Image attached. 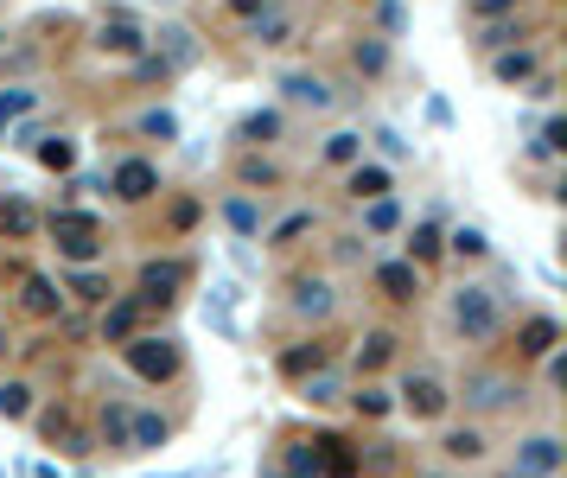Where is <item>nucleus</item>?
<instances>
[{
    "label": "nucleus",
    "mask_w": 567,
    "mask_h": 478,
    "mask_svg": "<svg viewBox=\"0 0 567 478\" xmlns=\"http://www.w3.org/2000/svg\"><path fill=\"white\" fill-rule=\"evenodd\" d=\"M141 134H153V141H179V122H173V109H153L147 122H141Z\"/></svg>",
    "instance_id": "obj_40"
},
{
    "label": "nucleus",
    "mask_w": 567,
    "mask_h": 478,
    "mask_svg": "<svg viewBox=\"0 0 567 478\" xmlns=\"http://www.w3.org/2000/svg\"><path fill=\"white\" fill-rule=\"evenodd\" d=\"M141 313L147 306L141 300H115V306H102V345H128V338H141Z\"/></svg>",
    "instance_id": "obj_11"
},
{
    "label": "nucleus",
    "mask_w": 567,
    "mask_h": 478,
    "mask_svg": "<svg viewBox=\"0 0 567 478\" xmlns=\"http://www.w3.org/2000/svg\"><path fill=\"white\" fill-rule=\"evenodd\" d=\"M96 45H102V51H115V58H141V51H147V32L134 26L128 13H109V20L96 26Z\"/></svg>",
    "instance_id": "obj_9"
},
{
    "label": "nucleus",
    "mask_w": 567,
    "mask_h": 478,
    "mask_svg": "<svg viewBox=\"0 0 567 478\" xmlns=\"http://www.w3.org/2000/svg\"><path fill=\"white\" fill-rule=\"evenodd\" d=\"M39 166H51V173H71V166H77V147L64 141V134H58V141H39Z\"/></svg>",
    "instance_id": "obj_32"
},
{
    "label": "nucleus",
    "mask_w": 567,
    "mask_h": 478,
    "mask_svg": "<svg viewBox=\"0 0 567 478\" xmlns=\"http://www.w3.org/2000/svg\"><path fill=\"white\" fill-rule=\"evenodd\" d=\"M548 472H561V440L555 434H529L517 447V478H548Z\"/></svg>",
    "instance_id": "obj_10"
},
{
    "label": "nucleus",
    "mask_w": 567,
    "mask_h": 478,
    "mask_svg": "<svg viewBox=\"0 0 567 478\" xmlns=\"http://www.w3.org/2000/svg\"><path fill=\"white\" fill-rule=\"evenodd\" d=\"M236 306H243V287H236V281L211 287V300H204V319H211V332H223V338L243 332V326H236Z\"/></svg>",
    "instance_id": "obj_13"
},
{
    "label": "nucleus",
    "mask_w": 567,
    "mask_h": 478,
    "mask_svg": "<svg viewBox=\"0 0 567 478\" xmlns=\"http://www.w3.org/2000/svg\"><path fill=\"white\" fill-rule=\"evenodd\" d=\"M20 306L32 319H51V313H64V294H58V281H51V275H26L20 281Z\"/></svg>",
    "instance_id": "obj_16"
},
{
    "label": "nucleus",
    "mask_w": 567,
    "mask_h": 478,
    "mask_svg": "<svg viewBox=\"0 0 567 478\" xmlns=\"http://www.w3.org/2000/svg\"><path fill=\"white\" fill-rule=\"evenodd\" d=\"M281 90H287V102H300V109H332V83L313 77V71H287Z\"/></svg>",
    "instance_id": "obj_17"
},
{
    "label": "nucleus",
    "mask_w": 567,
    "mask_h": 478,
    "mask_svg": "<svg viewBox=\"0 0 567 478\" xmlns=\"http://www.w3.org/2000/svg\"><path fill=\"white\" fill-rule=\"evenodd\" d=\"M561 345V326L548 313H536V319H523V332H517V357H548Z\"/></svg>",
    "instance_id": "obj_18"
},
{
    "label": "nucleus",
    "mask_w": 567,
    "mask_h": 478,
    "mask_svg": "<svg viewBox=\"0 0 567 478\" xmlns=\"http://www.w3.org/2000/svg\"><path fill=\"white\" fill-rule=\"evenodd\" d=\"M71 294L90 300V306H109V281H102L96 268H83V275H71Z\"/></svg>",
    "instance_id": "obj_33"
},
{
    "label": "nucleus",
    "mask_w": 567,
    "mask_h": 478,
    "mask_svg": "<svg viewBox=\"0 0 567 478\" xmlns=\"http://www.w3.org/2000/svg\"><path fill=\"white\" fill-rule=\"evenodd\" d=\"M7 351H13V338H7V332H0V357H7Z\"/></svg>",
    "instance_id": "obj_49"
},
{
    "label": "nucleus",
    "mask_w": 567,
    "mask_h": 478,
    "mask_svg": "<svg viewBox=\"0 0 567 478\" xmlns=\"http://www.w3.org/2000/svg\"><path fill=\"white\" fill-rule=\"evenodd\" d=\"M510 478H517V472H510Z\"/></svg>",
    "instance_id": "obj_52"
},
{
    "label": "nucleus",
    "mask_w": 567,
    "mask_h": 478,
    "mask_svg": "<svg viewBox=\"0 0 567 478\" xmlns=\"http://www.w3.org/2000/svg\"><path fill=\"white\" fill-rule=\"evenodd\" d=\"M153 192H160V166L153 160H122L115 166V198L122 204H147Z\"/></svg>",
    "instance_id": "obj_8"
},
{
    "label": "nucleus",
    "mask_w": 567,
    "mask_h": 478,
    "mask_svg": "<svg viewBox=\"0 0 567 478\" xmlns=\"http://www.w3.org/2000/svg\"><path fill=\"white\" fill-rule=\"evenodd\" d=\"M421 478H440V472H421Z\"/></svg>",
    "instance_id": "obj_50"
},
{
    "label": "nucleus",
    "mask_w": 567,
    "mask_h": 478,
    "mask_svg": "<svg viewBox=\"0 0 567 478\" xmlns=\"http://www.w3.org/2000/svg\"><path fill=\"white\" fill-rule=\"evenodd\" d=\"M185 281H192V262H179V255H166V262H147V268H141V287H134V300H141V306H166Z\"/></svg>",
    "instance_id": "obj_4"
},
{
    "label": "nucleus",
    "mask_w": 567,
    "mask_h": 478,
    "mask_svg": "<svg viewBox=\"0 0 567 478\" xmlns=\"http://www.w3.org/2000/svg\"><path fill=\"white\" fill-rule=\"evenodd\" d=\"M351 198H357V204H364V198H370V204L389 198V166H364V160H357V166H351Z\"/></svg>",
    "instance_id": "obj_23"
},
{
    "label": "nucleus",
    "mask_w": 567,
    "mask_h": 478,
    "mask_svg": "<svg viewBox=\"0 0 567 478\" xmlns=\"http://www.w3.org/2000/svg\"><path fill=\"white\" fill-rule=\"evenodd\" d=\"M0 134H7V122H0Z\"/></svg>",
    "instance_id": "obj_51"
},
{
    "label": "nucleus",
    "mask_w": 567,
    "mask_h": 478,
    "mask_svg": "<svg viewBox=\"0 0 567 478\" xmlns=\"http://www.w3.org/2000/svg\"><path fill=\"white\" fill-rule=\"evenodd\" d=\"M491 77H497V83H523V77H536V51H529V45L497 51V58H491Z\"/></svg>",
    "instance_id": "obj_22"
},
{
    "label": "nucleus",
    "mask_w": 567,
    "mask_h": 478,
    "mask_svg": "<svg viewBox=\"0 0 567 478\" xmlns=\"http://www.w3.org/2000/svg\"><path fill=\"white\" fill-rule=\"evenodd\" d=\"M236 173H243V185H274V179H281V173H274V160H255V153L236 166Z\"/></svg>",
    "instance_id": "obj_43"
},
{
    "label": "nucleus",
    "mask_w": 567,
    "mask_h": 478,
    "mask_svg": "<svg viewBox=\"0 0 567 478\" xmlns=\"http://www.w3.org/2000/svg\"><path fill=\"white\" fill-rule=\"evenodd\" d=\"M223 217H230L236 236H255V230H262V211H255L249 198H230V204H223Z\"/></svg>",
    "instance_id": "obj_31"
},
{
    "label": "nucleus",
    "mask_w": 567,
    "mask_h": 478,
    "mask_svg": "<svg viewBox=\"0 0 567 478\" xmlns=\"http://www.w3.org/2000/svg\"><path fill=\"white\" fill-rule=\"evenodd\" d=\"M376 141H383V153H395V160H402V153H408V141H402V134H395V128H376Z\"/></svg>",
    "instance_id": "obj_45"
},
{
    "label": "nucleus",
    "mask_w": 567,
    "mask_h": 478,
    "mask_svg": "<svg viewBox=\"0 0 567 478\" xmlns=\"http://www.w3.org/2000/svg\"><path fill=\"white\" fill-rule=\"evenodd\" d=\"M0 230H7L13 243H32V236H39V211H32L26 198H7L0 204Z\"/></svg>",
    "instance_id": "obj_21"
},
{
    "label": "nucleus",
    "mask_w": 567,
    "mask_h": 478,
    "mask_svg": "<svg viewBox=\"0 0 567 478\" xmlns=\"http://www.w3.org/2000/svg\"><path fill=\"white\" fill-rule=\"evenodd\" d=\"M504 7H517V0H478L472 13H504Z\"/></svg>",
    "instance_id": "obj_47"
},
{
    "label": "nucleus",
    "mask_w": 567,
    "mask_h": 478,
    "mask_svg": "<svg viewBox=\"0 0 567 478\" xmlns=\"http://www.w3.org/2000/svg\"><path fill=\"white\" fill-rule=\"evenodd\" d=\"M402 408H408L415 421H440L446 408H453V396H446V383H440V377H427V370H421V377H408V383H402Z\"/></svg>",
    "instance_id": "obj_6"
},
{
    "label": "nucleus",
    "mask_w": 567,
    "mask_h": 478,
    "mask_svg": "<svg viewBox=\"0 0 567 478\" xmlns=\"http://www.w3.org/2000/svg\"><path fill=\"white\" fill-rule=\"evenodd\" d=\"M357 466H364L370 478H395V466H402V459H395V447H389V440H370V453L357 447Z\"/></svg>",
    "instance_id": "obj_28"
},
{
    "label": "nucleus",
    "mask_w": 567,
    "mask_h": 478,
    "mask_svg": "<svg viewBox=\"0 0 567 478\" xmlns=\"http://www.w3.org/2000/svg\"><path fill=\"white\" fill-rule=\"evenodd\" d=\"M351 64H357V71H383V64H389V45L383 39H357V51H351Z\"/></svg>",
    "instance_id": "obj_34"
},
{
    "label": "nucleus",
    "mask_w": 567,
    "mask_h": 478,
    "mask_svg": "<svg viewBox=\"0 0 567 478\" xmlns=\"http://www.w3.org/2000/svg\"><path fill=\"white\" fill-rule=\"evenodd\" d=\"M274 134H281V115H249V122H243V141H274Z\"/></svg>",
    "instance_id": "obj_41"
},
{
    "label": "nucleus",
    "mask_w": 567,
    "mask_h": 478,
    "mask_svg": "<svg viewBox=\"0 0 567 478\" xmlns=\"http://www.w3.org/2000/svg\"><path fill=\"white\" fill-rule=\"evenodd\" d=\"M306 230H313V211H294V217H281V224L268 230V243L287 249V243H294V236H306Z\"/></svg>",
    "instance_id": "obj_35"
},
{
    "label": "nucleus",
    "mask_w": 567,
    "mask_h": 478,
    "mask_svg": "<svg viewBox=\"0 0 567 478\" xmlns=\"http://www.w3.org/2000/svg\"><path fill=\"white\" fill-rule=\"evenodd\" d=\"M338 389H345V383H338L332 370H313V377L300 383V396H306V402H338Z\"/></svg>",
    "instance_id": "obj_36"
},
{
    "label": "nucleus",
    "mask_w": 567,
    "mask_h": 478,
    "mask_svg": "<svg viewBox=\"0 0 567 478\" xmlns=\"http://www.w3.org/2000/svg\"><path fill=\"white\" fill-rule=\"evenodd\" d=\"M160 45H166V51H160L166 71H179V64H192V58H198V39H192L185 26H166V32H160Z\"/></svg>",
    "instance_id": "obj_25"
},
{
    "label": "nucleus",
    "mask_w": 567,
    "mask_h": 478,
    "mask_svg": "<svg viewBox=\"0 0 567 478\" xmlns=\"http://www.w3.org/2000/svg\"><path fill=\"white\" fill-rule=\"evenodd\" d=\"M351 402H357V415H389V408H395V402H389V389H357Z\"/></svg>",
    "instance_id": "obj_44"
},
{
    "label": "nucleus",
    "mask_w": 567,
    "mask_h": 478,
    "mask_svg": "<svg viewBox=\"0 0 567 478\" xmlns=\"http://www.w3.org/2000/svg\"><path fill=\"white\" fill-rule=\"evenodd\" d=\"M523 389L504 377V370H472L466 377V408H478V415H491V408H510Z\"/></svg>",
    "instance_id": "obj_5"
},
{
    "label": "nucleus",
    "mask_w": 567,
    "mask_h": 478,
    "mask_svg": "<svg viewBox=\"0 0 567 478\" xmlns=\"http://www.w3.org/2000/svg\"><path fill=\"white\" fill-rule=\"evenodd\" d=\"M128 421H134V408H128V402H102V434H96V447L128 453Z\"/></svg>",
    "instance_id": "obj_20"
},
{
    "label": "nucleus",
    "mask_w": 567,
    "mask_h": 478,
    "mask_svg": "<svg viewBox=\"0 0 567 478\" xmlns=\"http://www.w3.org/2000/svg\"><path fill=\"white\" fill-rule=\"evenodd\" d=\"M446 249H453V255H466V262H485V255H491V236L478 230V224H459L453 236H446Z\"/></svg>",
    "instance_id": "obj_27"
},
{
    "label": "nucleus",
    "mask_w": 567,
    "mask_h": 478,
    "mask_svg": "<svg viewBox=\"0 0 567 478\" xmlns=\"http://www.w3.org/2000/svg\"><path fill=\"white\" fill-rule=\"evenodd\" d=\"M166 440H173V421L134 408V421H128V453H153V447H166Z\"/></svg>",
    "instance_id": "obj_15"
},
{
    "label": "nucleus",
    "mask_w": 567,
    "mask_h": 478,
    "mask_svg": "<svg viewBox=\"0 0 567 478\" xmlns=\"http://www.w3.org/2000/svg\"><path fill=\"white\" fill-rule=\"evenodd\" d=\"M446 453H453V459H478V453H485V440H478L472 428H459V434H446Z\"/></svg>",
    "instance_id": "obj_42"
},
{
    "label": "nucleus",
    "mask_w": 567,
    "mask_h": 478,
    "mask_svg": "<svg viewBox=\"0 0 567 478\" xmlns=\"http://www.w3.org/2000/svg\"><path fill=\"white\" fill-rule=\"evenodd\" d=\"M357 153H364V141H357L351 128H345V134H332V141H325V160H332V166H351Z\"/></svg>",
    "instance_id": "obj_38"
},
{
    "label": "nucleus",
    "mask_w": 567,
    "mask_h": 478,
    "mask_svg": "<svg viewBox=\"0 0 567 478\" xmlns=\"http://www.w3.org/2000/svg\"><path fill=\"white\" fill-rule=\"evenodd\" d=\"M446 249V236H440V224H415V230H408V255H402V262H434V255Z\"/></svg>",
    "instance_id": "obj_26"
},
{
    "label": "nucleus",
    "mask_w": 567,
    "mask_h": 478,
    "mask_svg": "<svg viewBox=\"0 0 567 478\" xmlns=\"http://www.w3.org/2000/svg\"><path fill=\"white\" fill-rule=\"evenodd\" d=\"M39 428H45V440H51V447H64V453H96V434L90 428H77V421H71V408H45V415H39Z\"/></svg>",
    "instance_id": "obj_7"
},
{
    "label": "nucleus",
    "mask_w": 567,
    "mask_h": 478,
    "mask_svg": "<svg viewBox=\"0 0 567 478\" xmlns=\"http://www.w3.org/2000/svg\"><path fill=\"white\" fill-rule=\"evenodd\" d=\"M32 415V383H0V421H26Z\"/></svg>",
    "instance_id": "obj_30"
},
{
    "label": "nucleus",
    "mask_w": 567,
    "mask_h": 478,
    "mask_svg": "<svg viewBox=\"0 0 567 478\" xmlns=\"http://www.w3.org/2000/svg\"><path fill=\"white\" fill-rule=\"evenodd\" d=\"M51 236H58L64 262H96L102 255V224L90 211H51Z\"/></svg>",
    "instance_id": "obj_2"
},
{
    "label": "nucleus",
    "mask_w": 567,
    "mask_h": 478,
    "mask_svg": "<svg viewBox=\"0 0 567 478\" xmlns=\"http://www.w3.org/2000/svg\"><path fill=\"white\" fill-rule=\"evenodd\" d=\"M453 326H459L466 345H491V338L504 332V313H497L491 287H459V294H453Z\"/></svg>",
    "instance_id": "obj_1"
},
{
    "label": "nucleus",
    "mask_w": 567,
    "mask_h": 478,
    "mask_svg": "<svg viewBox=\"0 0 567 478\" xmlns=\"http://www.w3.org/2000/svg\"><path fill=\"white\" fill-rule=\"evenodd\" d=\"M262 478H287V472H281V459H268V466H262Z\"/></svg>",
    "instance_id": "obj_48"
},
{
    "label": "nucleus",
    "mask_w": 567,
    "mask_h": 478,
    "mask_svg": "<svg viewBox=\"0 0 567 478\" xmlns=\"http://www.w3.org/2000/svg\"><path fill=\"white\" fill-rule=\"evenodd\" d=\"M122 357H128V370H134L141 383H166V377H179V345H173V338H128Z\"/></svg>",
    "instance_id": "obj_3"
},
{
    "label": "nucleus",
    "mask_w": 567,
    "mask_h": 478,
    "mask_svg": "<svg viewBox=\"0 0 567 478\" xmlns=\"http://www.w3.org/2000/svg\"><path fill=\"white\" fill-rule=\"evenodd\" d=\"M332 300H338L332 281H313V275L294 281V313H300V319H325V313H332Z\"/></svg>",
    "instance_id": "obj_19"
},
{
    "label": "nucleus",
    "mask_w": 567,
    "mask_h": 478,
    "mask_svg": "<svg viewBox=\"0 0 567 478\" xmlns=\"http://www.w3.org/2000/svg\"><path fill=\"white\" fill-rule=\"evenodd\" d=\"M364 224H370L376 236H389L395 224H402V211H395V198H376V204H370V211H364Z\"/></svg>",
    "instance_id": "obj_39"
},
{
    "label": "nucleus",
    "mask_w": 567,
    "mask_h": 478,
    "mask_svg": "<svg viewBox=\"0 0 567 478\" xmlns=\"http://www.w3.org/2000/svg\"><path fill=\"white\" fill-rule=\"evenodd\" d=\"M376 287H383L395 306H408V300H421V268L415 262H383L376 268Z\"/></svg>",
    "instance_id": "obj_14"
},
{
    "label": "nucleus",
    "mask_w": 567,
    "mask_h": 478,
    "mask_svg": "<svg viewBox=\"0 0 567 478\" xmlns=\"http://www.w3.org/2000/svg\"><path fill=\"white\" fill-rule=\"evenodd\" d=\"M395 357V332H370L364 345H357V370H383Z\"/></svg>",
    "instance_id": "obj_29"
},
{
    "label": "nucleus",
    "mask_w": 567,
    "mask_h": 478,
    "mask_svg": "<svg viewBox=\"0 0 567 478\" xmlns=\"http://www.w3.org/2000/svg\"><path fill=\"white\" fill-rule=\"evenodd\" d=\"M39 109V90H0V122H13V115H32Z\"/></svg>",
    "instance_id": "obj_37"
},
{
    "label": "nucleus",
    "mask_w": 567,
    "mask_h": 478,
    "mask_svg": "<svg viewBox=\"0 0 567 478\" xmlns=\"http://www.w3.org/2000/svg\"><path fill=\"white\" fill-rule=\"evenodd\" d=\"M313 370H325V345H294V351H281V377L306 383Z\"/></svg>",
    "instance_id": "obj_24"
},
{
    "label": "nucleus",
    "mask_w": 567,
    "mask_h": 478,
    "mask_svg": "<svg viewBox=\"0 0 567 478\" xmlns=\"http://www.w3.org/2000/svg\"><path fill=\"white\" fill-rule=\"evenodd\" d=\"M249 32H255V45H268V51H281V45H294V32H300V20L287 7H262L249 20Z\"/></svg>",
    "instance_id": "obj_12"
},
{
    "label": "nucleus",
    "mask_w": 567,
    "mask_h": 478,
    "mask_svg": "<svg viewBox=\"0 0 567 478\" xmlns=\"http://www.w3.org/2000/svg\"><path fill=\"white\" fill-rule=\"evenodd\" d=\"M230 7L243 13V20H255V13H262V7H274V0H230Z\"/></svg>",
    "instance_id": "obj_46"
}]
</instances>
